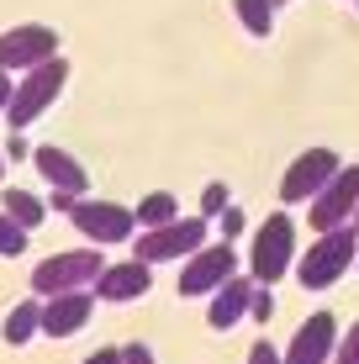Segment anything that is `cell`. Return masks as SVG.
Here are the masks:
<instances>
[{
	"instance_id": "obj_1",
	"label": "cell",
	"mask_w": 359,
	"mask_h": 364,
	"mask_svg": "<svg viewBox=\"0 0 359 364\" xmlns=\"http://www.w3.org/2000/svg\"><path fill=\"white\" fill-rule=\"evenodd\" d=\"M106 269V254L95 243L85 248H58V254L37 259L32 264V296L48 301V296H64V291H90Z\"/></svg>"
},
{
	"instance_id": "obj_2",
	"label": "cell",
	"mask_w": 359,
	"mask_h": 364,
	"mask_svg": "<svg viewBox=\"0 0 359 364\" xmlns=\"http://www.w3.org/2000/svg\"><path fill=\"white\" fill-rule=\"evenodd\" d=\"M69 85V58L64 53H53V58H43L37 69H27L16 80V90H11V106H6V122H11V132H21V127H32L37 117H43L48 106H53V95Z\"/></svg>"
},
{
	"instance_id": "obj_3",
	"label": "cell",
	"mask_w": 359,
	"mask_h": 364,
	"mask_svg": "<svg viewBox=\"0 0 359 364\" xmlns=\"http://www.w3.org/2000/svg\"><path fill=\"white\" fill-rule=\"evenodd\" d=\"M291 264H296V222H291V211H269L249 243V280L275 285V280H286Z\"/></svg>"
},
{
	"instance_id": "obj_4",
	"label": "cell",
	"mask_w": 359,
	"mask_h": 364,
	"mask_svg": "<svg viewBox=\"0 0 359 364\" xmlns=\"http://www.w3.org/2000/svg\"><path fill=\"white\" fill-rule=\"evenodd\" d=\"M354 254H359V232L354 228L317 232V243L306 248V254H296V280H301L306 291H323V285H333L354 264Z\"/></svg>"
},
{
	"instance_id": "obj_5",
	"label": "cell",
	"mask_w": 359,
	"mask_h": 364,
	"mask_svg": "<svg viewBox=\"0 0 359 364\" xmlns=\"http://www.w3.org/2000/svg\"><path fill=\"white\" fill-rule=\"evenodd\" d=\"M206 248V217L195 211V217H175L164 222V228H148L132 237V259H143V264H169V259H191Z\"/></svg>"
},
{
	"instance_id": "obj_6",
	"label": "cell",
	"mask_w": 359,
	"mask_h": 364,
	"mask_svg": "<svg viewBox=\"0 0 359 364\" xmlns=\"http://www.w3.org/2000/svg\"><path fill=\"white\" fill-rule=\"evenodd\" d=\"M69 222L90 237L95 248H101V243H122V237H138V211L122 206V200L80 196V200H69Z\"/></svg>"
},
{
	"instance_id": "obj_7",
	"label": "cell",
	"mask_w": 359,
	"mask_h": 364,
	"mask_svg": "<svg viewBox=\"0 0 359 364\" xmlns=\"http://www.w3.org/2000/svg\"><path fill=\"white\" fill-rule=\"evenodd\" d=\"M359 211V164H343L333 180L306 200V222H312L317 232H333V228H349Z\"/></svg>"
},
{
	"instance_id": "obj_8",
	"label": "cell",
	"mask_w": 359,
	"mask_h": 364,
	"mask_svg": "<svg viewBox=\"0 0 359 364\" xmlns=\"http://www.w3.org/2000/svg\"><path fill=\"white\" fill-rule=\"evenodd\" d=\"M58 53V27H48V21H16V27L0 32V69H37L43 58Z\"/></svg>"
},
{
	"instance_id": "obj_9",
	"label": "cell",
	"mask_w": 359,
	"mask_h": 364,
	"mask_svg": "<svg viewBox=\"0 0 359 364\" xmlns=\"http://www.w3.org/2000/svg\"><path fill=\"white\" fill-rule=\"evenodd\" d=\"M232 274H238V254H232V243H227V237H222V243H206L201 254L185 259V269H180V296H217Z\"/></svg>"
},
{
	"instance_id": "obj_10",
	"label": "cell",
	"mask_w": 359,
	"mask_h": 364,
	"mask_svg": "<svg viewBox=\"0 0 359 364\" xmlns=\"http://www.w3.org/2000/svg\"><path fill=\"white\" fill-rule=\"evenodd\" d=\"M338 169H343L338 148H301L280 174V200H312Z\"/></svg>"
},
{
	"instance_id": "obj_11",
	"label": "cell",
	"mask_w": 359,
	"mask_h": 364,
	"mask_svg": "<svg viewBox=\"0 0 359 364\" xmlns=\"http://www.w3.org/2000/svg\"><path fill=\"white\" fill-rule=\"evenodd\" d=\"M338 338H343L338 333V317H333V311H312V317L291 333L286 364H328L333 354H338Z\"/></svg>"
},
{
	"instance_id": "obj_12",
	"label": "cell",
	"mask_w": 359,
	"mask_h": 364,
	"mask_svg": "<svg viewBox=\"0 0 359 364\" xmlns=\"http://www.w3.org/2000/svg\"><path fill=\"white\" fill-rule=\"evenodd\" d=\"M32 164H37V174H43L53 191H69V196H85V191H90V174H85V164L69 154L64 143H37V148H32Z\"/></svg>"
},
{
	"instance_id": "obj_13",
	"label": "cell",
	"mask_w": 359,
	"mask_h": 364,
	"mask_svg": "<svg viewBox=\"0 0 359 364\" xmlns=\"http://www.w3.org/2000/svg\"><path fill=\"white\" fill-rule=\"evenodd\" d=\"M90 306H95V291H64V296H48L43 301V333L48 338H69L90 322Z\"/></svg>"
},
{
	"instance_id": "obj_14",
	"label": "cell",
	"mask_w": 359,
	"mask_h": 364,
	"mask_svg": "<svg viewBox=\"0 0 359 364\" xmlns=\"http://www.w3.org/2000/svg\"><path fill=\"white\" fill-rule=\"evenodd\" d=\"M148 285H154V264H143V259H122V264L101 269V280H95L90 291L101 301H132V296H143Z\"/></svg>"
},
{
	"instance_id": "obj_15",
	"label": "cell",
	"mask_w": 359,
	"mask_h": 364,
	"mask_svg": "<svg viewBox=\"0 0 359 364\" xmlns=\"http://www.w3.org/2000/svg\"><path fill=\"white\" fill-rule=\"evenodd\" d=\"M249 306H254V280H249V274H232V280L212 296V306H206V322H212L217 333H227L232 322L249 317Z\"/></svg>"
},
{
	"instance_id": "obj_16",
	"label": "cell",
	"mask_w": 359,
	"mask_h": 364,
	"mask_svg": "<svg viewBox=\"0 0 359 364\" xmlns=\"http://www.w3.org/2000/svg\"><path fill=\"white\" fill-rule=\"evenodd\" d=\"M0 211H6L11 222H21V228H37V222L48 217V200L37 196V191H27V185H0Z\"/></svg>"
},
{
	"instance_id": "obj_17",
	"label": "cell",
	"mask_w": 359,
	"mask_h": 364,
	"mask_svg": "<svg viewBox=\"0 0 359 364\" xmlns=\"http://www.w3.org/2000/svg\"><path fill=\"white\" fill-rule=\"evenodd\" d=\"M32 333H43V301L21 296L16 306L6 311V322H0V338H6V343H27Z\"/></svg>"
},
{
	"instance_id": "obj_18",
	"label": "cell",
	"mask_w": 359,
	"mask_h": 364,
	"mask_svg": "<svg viewBox=\"0 0 359 364\" xmlns=\"http://www.w3.org/2000/svg\"><path fill=\"white\" fill-rule=\"evenodd\" d=\"M132 211H138V228L148 232V228H164V222H175V217H180V200H175V191H148Z\"/></svg>"
},
{
	"instance_id": "obj_19",
	"label": "cell",
	"mask_w": 359,
	"mask_h": 364,
	"mask_svg": "<svg viewBox=\"0 0 359 364\" xmlns=\"http://www.w3.org/2000/svg\"><path fill=\"white\" fill-rule=\"evenodd\" d=\"M232 11H238V21L254 37H264L269 27H275V0H232Z\"/></svg>"
},
{
	"instance_id": "obj_20",
	"label": "cell",
	"mask_w": 359,
	"mask_h": 364,
	"mask_svg": "<svg viewBox=\"0 0 359 364\" xmlns=\"http://www.w3.org/2000/svg\"><path fill=\"white\" fill-rule=\"evenodd\" d=\"M27 228H21V222H11L6 217V211H0V254H6V259H16V254H27Z\"/></svg>"
},
{
	"instance_id": "obj_21",
	"label": "cell",
	"mask_w": 359,
	"mask_h": 364,
	"mask_svg": "<svg viewBox=\"0 0 359 364\" xmlns=\"http://www.w3.org/2000/svg\"><path fill=\"white\" fill-rule=\"evenodd\" d=\"M227 196H232V191H227V180H212V185L201 191V217H222V211L232 206Z\"/></svg>"
},
{
	"instance_id": "obj_22",
	"label": "cell",
	"mask_w": 359,
	"mask_h": 364,
	"mask_svg": "<svg viewBox=\"0 0 359 364\" xmlns=\"http://www.w3.org/2000/svg\"><path fill=\"white\" fill-rule=\"evenodd\" d=\"M243 364H286V354H280L269 338H254V343H249V359H243Z\"/></svg>"
},
{
	"instance_id": "obj_23",
	"label": "cell",
	"mask_w": 359,
	"mask_h": 364,
	"mask_svg": "<svg viewBox=\"0 0 359 364\" xmlns=\"http://www.w3.org/2000/svg\"><path fill=\"white\" fill-rule=\"evenodd\" d=\"M333 364H359V322L338 338V354H333Z\"/></svg>"
},
{
	"instance_id": "obj_24",
	"label": "cell",
	"mask_w": 359,
	"mask_h": 364,
	"mask_svg": "<svg viewBox=\"0 0 359 364\" xmlns=\"http://www.w3.org/2000/svg\"><path fill=\"white\" fill-rule=\"evenodd\" d=\"M254 322H269L275 317V296H269V285H254V306H249Z\"/></svg>"
},
{
	"instance_id": "obj_25",
	"label": "cell",
	"mask_w": 359,
	"mask_h": 364,
	"mask_svg": "<svg viewBox=\"0 0 359 364\" xmlns=\"http://www.w3.org/2000/svg\"><path fill=\"white\" fill-rule=\"evenodd\" d=\"M122 364H159L154 348L143 343V338H132V343H122Z\"/></svg>"
},
{
	"instance_id": "obj_26",
	"label": "cell",
	"mask_w": 359,
	"mask_h": 364,
	"mask_svg": "<svg viewBox=\"0 0 359 364\" xmlns=\"http://www.w3.org/2000/svg\"><path fill=\"white\" fill-rule=\"evenodd\" d=\"M217 222H222V232H227V237H238L243 228H249V217H243V206H227V211H222Z\"/></svg>"
},
{
	"instance_id": "obj_27",
	"label": "cell",
	"mask_w": 359,
	"mask_h": 364,
	"mask_svg": "<svg viewBox=\"0 0 359 364\" xmlns=\"http://www.w3.org/2000/svg\"><path fill=\"white\" fill-rule=\"evenodd\" d=\"M85 364H122V348L106 343V348H95V354H85Z\"/></svg>"
},
{
	"instance_id": "obj_28",
	"label": "cell",
	"mask_w": 359,
	"mask_h": 364,
	"mask_svg": "<svg viewBox=\"0 0 359 364\" xmlns=\"http://www.w3.org/2000/svg\"><path fill=\"white\" fill-rule=\"evenodd\" d=\"M6 154H11V159H27L32 148H27V137H21V132H11V137H6Z\"/></svg>"
},
{
	"instance_id": "obj_29",
	"label": "cell",
	"mask_w": 359,
	"mask_h": 364,
	"mask_svg": "<svg viewBox=\"0 0 359 364\" xmlns=\"http://www.w3.org/2000/svg\"><path fill=\"white\" fill-rule=\"evenodd\" d=\"M11 90H16V80H11V74H6V69H0V111H6V106H11Z\"/></svg>"
},
{
	"instance_id": "obj_30",
	"label": "cell",
	"mask_w": 359,
	"mask_h": 364,
	"mask_svg": "<svg viewBox=\"0 0 359 364\" xmlns=\"http://www.w3.org/2000/svg\"><path fill=\"white\" fill-rule=\"evenodd\" d=\"M0 185H6V148H0Z\"/></svg>"
},
{
	"instance_id": "obj_31",
	"label": "cell",
	"mask_w": 359,
	"mask_h": 364,
	"mask_svg": "<svg viewBox=\"0 0 359 364\" xmlns=\"http://www.w3.org/2000/svg\"><path fill=\"white\" fill-rule=\"evenodd\" d=\"M349 228H354V232H359V211H354V222H349Z\"/></svg>"
}]
</instances>
